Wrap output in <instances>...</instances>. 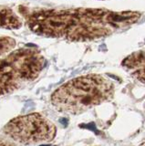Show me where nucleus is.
Here are the masks:
<instances>
[{"label": "nucleus", "mask_w": 145, "mask_h": 146, "mask_svg": "<svg viewBox=\"0 0 145 146\" xmlns=\"http://www.w3.org/2000/svg\"><path fill=\"white\" fill-rule=\"evenodd\" d=\"M17 11L32 33L48 38L86 42L106 38L137 23L142 13L104 8H37L19 6Z\"/></svg>", "instance_id": "nucleus-1"}, {"label": "nucleus", "mask_w": 145, "mask_h": 146, "mask_svg": "<svg viewBox=\"0 0 145 146\" xmlns=\"http://www.w3.org/2000/svg\"><path fill=\"white\" fill-rule=\"evenodd\" d=\"M115 86L109 78L88 74L72 79L54 91L51 103L58 111L79 115L114 97Z\"/></svg>", "instance_id": "nucleus-2"}, {"label": "nucleus", "mask_w": 145, "mask_h": 146, "mask_svg": "<svg viewBox=\"0 0 145 146\" xmlns=\"http://www.w3.org/2000/svg\"><path fill=\"white\" fill-rule=\"evenodd\" d=\"M46 59L37 48H20L0 58V96L22 89L39 76Z\"/></svg>", "instance_id": "nucleus-3"}, {"label": "nucleus", "mask_w": 145, "mask_h": 146, "mask_svg": "<svg viewBox=\"0 0 145 146\" xmlns=\"http://www.w3.org/2000/svg\"><path fill=\"white\" fill-rule=\"evenodd\" d=\"M7 138L20 144L48 143L54 140L57 128L40 113H30L15 117L3 128Z\"/></svg>", "instance_id": "nucleus-4"}, {"label": "nucleus", "mask_w": 145, "mask_h": 146, "mask_svg": "<svg viewBox=\"0 0 145 146\" xmlns=\"http://www.w3.org/2000/svg\"><path fill=\"white\" fill-rule=\"evenodd\" d=\"M121 66L134 80L145 85V49L130 54L122 60Z\"/></svg>", "instance_id": "nucleus-5"}, {"label": "nucleus", "mask_w": 145, "mask_h": 146, "mask_svg": "<svg viewBox=\"0 0 145 146\" xmlns=\"http://www.w3.org/2000/svg\"><path fill=\"white\" fill-rule=\"evenodd\" d=\"M23 25V21L16 12L5 6H0V29H19Z\"/></svg>", "instance_id": "nucleus-6"}, {"label": "nucleus", "mask_w": 145, "mask_h": 146, "mask_svg": "<svg viewBox=\"0 0 145 146\" xmlns=\"http://www.w3.org/2000/svg\"><path fill=\"white\" fill-rule=\"evenodd\" d=\"M16 40L10 36H0V56L8 53L15 48Z\"/></svg>", "instance_id": "nucleus-7"}, {"label": "nucleus", "mask_w": 145, "mask_h": 146, "mask_svg": "<svg viewBox=\"0 0 145 146\" xmlns=\"http://www.w3.org/2000/svg\"><path fill=\"white\" fill-rule=\"evenodd\" d=\"M7 140L5 139H2V138H0V145H13V144H15L14 143H11V141H5Z\"/></svg>", "instance_id": "nucleus-8"}]
</instances>
